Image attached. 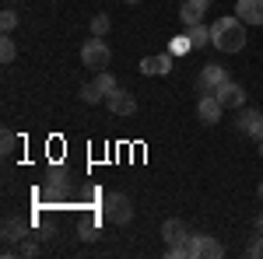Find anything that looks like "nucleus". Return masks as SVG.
Wrapping results in <instances>:
<instances>
[{
  "instance_id": "obj_1",
  "label": "nucleus",
  "mask_w": 263,
  "mask_h": 259,
  "mask_svg": "<svg viewBox=\"0 0 263 259\" xmlns=\"http://www.w3.org/2000/svg\"><path fill=\"white\" fill-rule=\"evenodd\" d=\"M211 46H218V53H242L246 49V21L235 14H224L211 25Z\"/></svg>"
},
{
  "instance_id": "obj_2",
  "label": "nucleus",
  "mask_w": 263,
  "mask_h": 259,
  "mask_svg": "<svg viewBox=\"0 0 263 259\" xmlns=\"http://www.w3.org/2000/svg\"><path fill=\"white\" fill-rule=\"evenodd\" d=\"M81 63L91 67V70H105V67L112 63V49L105 46V39L91 35V39H84V46H81Z\"/></svg>"
},
{
  "instance_id": "obj_3",
  "label": "nucleus",
  "mask_w": 263,
  "mask_h": 259,
  "mask_svg": "<svg viewBox=\"0 0 263 259\" xmlns=\"http://www.w3.org/2000/svg\"><path fill=\"white\" fill-rule=\"evenodd\" d=\"M105 221L112 224H130L134 221V200L126 193H109L105 196Z\"/></svg>"
},
{
  "instance_id": "obj_4",
  "label": "nucleus",
  "mask_w": 263,
  "mask_h": 259,
  "mask_svg": "<svg viewBox=\"0 0 263 259\" xmlns=\"http://www.w3.org/2000/svg\"><path fill=\"white\" fill-rule=\"evenodd\" d=\"M224 81H228V70L221 63H203L200 74H197V95H214Z\"/></svg>"
},
{
  "instance_id": "obj_5",
  "label": "nucleus",
  "mask_w": 263,
  "mask_h": 259,
  "mask_svg": "<svg viewBox=\"0 0 263 259\" xmlns=\"http://www.w3.org/2000/svg\"><path fill=\"white\" fill-rule=\"evenodd\" d=\"M105 109H109L112 116H134V112H137V98H134V91L116 88L112 95H105Z\"/></svg>"
},
{
  "instance_id": "obj_6",
  "label": "nucleus",
  "mask_w": 263,
  "mask_h": 259,
  "mask_svg": "<svg viewBox=\"0 0 263 259\" xmlns=\"http://www.w3.org/2000/svg\"><path fill=\"white\" fill-rule=\"evenodd\" d=\"M214 98L221 102L224 109H242V105H246V88L239 84V81H232V77H228V81L221 84V88L214 91Z\"/></svg>"
},
{
  "instance_id": "obj_7",
  "label": "nucleus",
  "mask_w": 263,
  "mask_h": 259,
  "mask_svg": "<svg viewBox=\"0 0 263 259\" xmlns=\"http://www.w3.org/2000/svg\"><path fill=\"white\" fill-rule=\"evenodd\" d=\"M239 133L253 140H263V112L260 109H242L239 112Z\"/></svg>"
},
{
  "instance_id": "obj_8",
  "label": "nucleus",
  "mask_w": 263,
  "mask_h": 259,
  "mask_svg": "<svg viewBox=\"0 0 263 259\" xmlns=\"http://www.w3.org/2000/svg\"><path fill=\"white\" fill-rule=\"evenodd\" d=\"M207 7H211V0H182V7H179V21L186 25V28H193V25H200V21H203Z\"/></svg>"
},
{
  "instance_id": "obj_9",
  "label": "nucleus",
  "mask_w": 263,
  "mask_h": 259,
  "mask_svg": "<svg viewBox=\"0 0 263 259\" xmlns=\"http://www.w3.org/2000/svg\"><path fill=\"white\" fill-rule=\"evenodd\" d=\"M221 112H224V105L214 98V95H200V102H197V116H200V123L214 126V123H221Z\"/></svg>"
},
{
  "instance_id": "obj_10",
  "label": "nucleus",
  "mask_w": 263,
  "mask_h": 259,
  "mask_svg": "<svg viewBox=\"0 0 263 259\" xmlns=\"http://www.w3.org/2000/svg\"><path fill=\"white\" fill-rule=\"evenodd\" d=\"M172 70V53H162V56H144L141 60V74L144 77H165Z\"/></svg>"
},
{
  "instance_id": "obj_11",
  "label": "nucleus",
  "mask_w": 263,
  "mask_h": 259,
  "mask_svg": "<svg viewBox=\"0 0 263 259\" xmlns=\"http://www.w3.org/2000/svg\"><path fill=\"white\" fill-rule=\"evenodd\" d=\"M235 18L246 25H263V0H235Z\"/></svg>"
},
{
  "instance_id": "obj_12",
  "label": "nucleus",
  "mask_w": 263,
  "mask_h": 259,
  "mask_svg": "<svg viewBox=\"0 0 263 259\" xmlns=\"http://www.w3.org/2000/svg\"><path fill=\"white\" fill-rule=\"evenodd\" d=\"M186 235H190V228H186V224H182L179 217L162 221V242L168 245V249H172V245H179V242L186 238Z\"/></svg>"
},
{
  "instance_id": "obj_13",
  "label": "nucleus",
  "mask_w": 263,
  "mask_h": 259,
  "mask_svg": "<svg viewBox=\"0 0 263 259\" xmlns=\"http://www.w3.org/2000/svg\"><path fill=\"white\" fill-rule=\"evenodd\" d=\"M224 245L214 235H197V259H221Z\"/></svg>"
},
{
  "instance_id": "obj_14",
  "label": "nucleus",
  "mask_w": 263,
  "mask_h": 259,
  "mask_svg": "<svg viewBox=\"0 0 263 259\" xmlns=\"http://www.w3.org/2000/svg\"><path fill=\"white\" fill-rule=\"evenodd\" d=\"M28 238V224L25 221H18V217H7L4 221V242L11 245V242H25Z\"/></svg>"
},
{
  "instance_id": "obj_15",
  "label": "nucleus",
  "mask_w": 263,
  "mask_h": 259,
  "mask_svg": "<svg viewBox=\"0 0 263 259\" xmlns=\"http://www.w3.org/2000/svg\"><path fill=\"white\" fill-rule=\"evenodd\" d=\"M190 46H193V49H203V46H211V25H193V28H190Z\"/></svg>"
},
{
  "instance_id": "obj_16",
  "label": "nucleus",
  "mask_w": 263,
  "mask_h": 259,
  "mask_svg": "<svg viewBox=\"0 0 263 259\" xmlns=\"http://www.w3.org/2000/svg\"><path fill=\"white\" fill-rule=\"evenodd\" d=\"M78 95H81L84 105H99V102L105 98V95L99 91V84H95V81H91V84H81V91H78Z\"/></svg>"
},
{
  "instance_id": "obj_17",
  "label": "nucleus",
  "mask_w": 263,
  "mask_h": 259,
  "mask_svg": "<svg viewBox=\"0 0 263 259\" xmlns=\"http://www.w3.org/2000/svg\"><path fill=\"white\" fill-rule=\"evenodd\" d=\"M95 84H99V91H102V95H112V91L120 88V84H116V77H112L109 70H99V74H95Z\"/></svg>"
},
{
  "instance_id": "obj_18",
  "label": "nucleus",
  "mask_w": 263,
  "mask_h": 259,
  "mask_svg": "<svg viewBox=\"0 0 263 259\" xmlns=\"http://www.w3.org/2000/svg\"><path fill=\"white\" fill-rule=\"evenodd\" d=\"M109 28H112V18H109V14H95V18H91V35H109Z\"/></svg>"
},
{
  "instance_id": "obj_19",
  "label": "nucleus",
  "mask_w": 263,
  "mask_h": 259,
  "mask_svg": "<svg viewBox=\"0 0 263 259\" xmlns=\"http://www.w3.org/2000/svg\"><path fill=\"white\" fill-rule=\"evenodd\" d=\"M14 56H18V46H14V39H0V63H14Z\"/></svg>"
},
{
  "instance_id": "obj_20",
  "label": "nucleus",
  "mask_w": 263,
  "mask_h": 259,
  "mask_svg": "<svg viewBox=\"0 0 263 259\" xmlns=\"http://www.w3.org/2000/svg\"><path fill=\"white\" fill-rule=\"evenodd\" d=\"M0 28H4V35H11L18 28V11H4L0 14Z\"/></svg>"
},
{
  "instance_id": "obj_21",
  "label": "nucleus",
  "mask_w": 263,
  "mask_h": 259,
  "mask_svg": "<svg viewBox=\"0 0 263 259\" xmlns=\"http://www.w3.org/2000/svg\"><path fill=\"white\" fill-rule=\"evenodd\" d=\"M14 144H18V137H14L11 130L0 133V147H4V154H14Z\"/></svg>"
},
{
  "instance_id": "obj_22",
  "label": "nucleus",
  "mask_w": 263,
  "mask_h": 259,
  "mask_svg": "<svg viewBox=\"0 0 263 259\" xmlns=\"http://www.w3.org/2000/svg\"><path fill=\"white\" fill-rule=\"evenodd\" d=\"M246 256H253V259H260V256H263V235H256V238L246 245Z\"/></svg>"
},
{
  "instance_id": "obj_23",
  "label": "nucleus",
  "mask_w": 263,
  "mask_h": 259,
  "mask_svg": "<svg viewBox=\"0 0 263 259\" xmlns=\"http://www.w3.org/2000/svg\"><path fill=\"white\" fill-rule=\"evenodd\" d=\"M18 256H39V245L32 238H25V242H18Z\"/></svg>"
},
{
  "instance_id": "obj_24",
  "label": "nucleus",
  "mask_w": 263,
  "mask_h": 259,
  "mask_svg": "<svg viewBox=\"0 0 263 259\" xmlns=\"http://www.w3.org/2000/svg\"><path fill=\"white\" fill-rule=\"evenodd\" d=\"M168 49H172V53H190V49H193V46H190V35H179Z\"/></svg>"
},
{
  "instance_id": "obj_25",
  "label": "nucleus",
  "mask_w": 263,
  "mask_h": 259,
  "mask_svg": "<svg viewBox=\"0 0 263 259\" xmlns=\"http://www.w3.org/2000/svg\"><path fill=\"white\" fill-rule=\"evenodd\" d=\"M81 238L91 242V238H99V235H95V228H91V224H84V228H81Z\"/></svg>"
},
{
  "instance_id": "obj_26",
  "label": "nucleus",
  "mask_w": 263,
  "mask_h": 259,
  "mask_svg": "<svg viewBox=\"0 0 263 259\" xmlns=\"http://www.w3.org/2000/svg\"><path fill=\"white\" fill-rule=\"evenodd\" d=\"M256 231H260V235H263V217H260V221H256Z\"/></svg>"
},
{
  "instance_id": "obj_27",
  "label": "nucleus",
  "mask_w": 263,
  "mask_h": 259,
  "mask_svg": "<svg viewBox=\"0 0 263 259\" xmlns=\"http://www.w3.org/2000/svg\"><path fill=\"white\" fill-rule=\"evenodd\" d=\"M256 193H260V200H263V179H260V189H256Z\"/></svg>"
},
{
  "instance_id": "obj_28",
  "label": "nucleus",
  "mask_w": 263,
  "mask_h": 259,
  "mask_svg": "<svg viewBox=\"0 0 263 259\" xmlns=\"http://www.w3.org/2000/svg\"><path fill=\"white\" fill-rule=\"evenodd\" d=\"M260 158H263V140H260Z\"/></svg>"
},
{
  "instance_id": "obj_29",
  "label": "nucleus",
  "mask_w": 263,
  "mask_h": 259,
  "mask_svg": "<svg viewBox=\"0 0 263 259\" xmlns=\"http://www.w3.org/2000/svg\"><path fill=\"white\" fill-rule=\"evenodd\" d=\"M126 4H141V0H126Z\"/></svg>"
},
{
  "instance_id": "obj_30",
  "label": "nucleus",
  "mask_w": 263,
  "mask_h": 259,
  "mask_svg": "<svg viewBox=\"0 0 263 259\" xmlns=\"http://www.w3.org/2000/svg\"><path fill=\"white\" fill-rule=\"evenodd\" d=\"M7 4H21V0H7Z\"/></svg>"
}]
</instances>
